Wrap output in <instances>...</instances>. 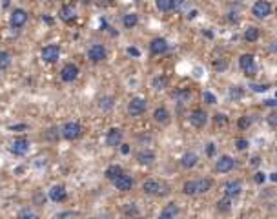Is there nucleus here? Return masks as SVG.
I'll use <instances>...</instances> for the list:
<instances>
[{
  "mask_svg": "<svg viewBox=\"0 0 277 219\" xmlns=\"http://www.w3.org/2000/svg\"><path fill=\"white\" fill-rule=\"evenodd\" d=\"M142 192H144L146 196H164L168 192V186L164 182L150 179V181H146L144 184H142Z\"/></svg>",
  "mask_w": 277,
  "mask_h": 219,
  "instance_id": "1",
  "label": "nucleus"
},
{
  "mask_svg": "<svg viewBox=\"0 0 277 219\" xmlns=\"http://www.w3.org/2000/svg\"><path fill=\"white\" fill-rule=\"evenodd\" d=\"M60 131H62V137L68 141H77L82 135V126L77 121H71V123H66Z\"/></svg>",
  "mask_w": 277,
  "mask_h": 219,
  "instance_id": "2",
  "label": "nucleus"
},
{
  "mask_svg": "<svg viewBox=\"0 0 277 219\" xmlns=\"http://www.w3.org/2000/svg\"><path fill=\"white\" fill-rule=\"evenodd\" d=\"M190 124L193 126V128H204L206 126V123H208V113L204 111V110L197 108L193 110L191 113H190Z\"/></svg>",
  "mask_w": 277,
  "mask_h": 219,
  "instance_id": "3",
  "label": "nucleus"
},
{
  "mask_svg": "<svg viewBox=\"0 0 277 219\" xmlns=\"http://www.w3.org/2000/svg\"><path fill=\"white\" fill-rule=\"evenodd\" d=\"M146 108H148V102L144 101V99H140V97H133L130 101V104H128V113L133 117H138L142 115L146 111Z\"/></svg>",
  "mask_w": 277,
  "mask_h": 219,
  "instance_id": "4",
  "label": "nucleus"
},
{
  "mask_svg": "<svg viewBox=\"0 0 277 219\" xmlns=\"http://www.w3.org/2000/svg\"><path fill=\"white\" fill-rule=\"evenodd\" d=\"M252 13L257 17V18H266L272 15V4H270L268 0H257L252 7Z\"/></svg>",
  "mask_w": 277,
  "mask_h": 219,
  "instance_id": "5",
  "label": "nucleus"
},
{
  "mask_svg": "<svg viewBox=\"0 0 277 219\" xmlns=\"http://www.w3.org/2000/svg\"><path fill=\"white\" fill-rule=\"evenodd\" d=\"M239 66H241V70L244 72L246 77L248 75H255V72H257V68H255V58H254V55H250V53L241 55Z\"/></svg>",
  "mask_w": 277,
  "mask_h": 219,
  "instance_id": "6",
  "label": "nucleus"
},
{
  "mask_svg": "<svg viewBox=\"0 0 277 219\" xmlns=\"http://www.w3.org/2000/svg\"><path fill=\"white\" fill-rule=\"evenodd\" d=\"M26 22H28V11L26 9H15L13 13H11V18H9L11 28L20 29L26 26Z\"/></svg>",
  "mask_w": 277,
  "mask_h": 219,
  "instance_id": "7",
  "label": "nucleus"
},
{
  "mask_svg": "<svg viewBox=\"0 0 277 219\" xmlns=\"http://www.w3.org/2000/svg\"><path fill=\"white\" fill-rule=\"evenodd\" d=\"M9 150L15 155H26L29 150V141L26 137H15L11 146H9Z\"/></svg>",
  "mask_w": 277,
  "mask_h": 219,
  "instance_id": "8",
  "label": "nucleus"
},
{
  "mask_svg": "<svg viewBox=\"0 0 277 219\" xmlns=\"http://www.w3.org/2000/svg\"><path fill=\"white\" fill-rule=\"evenodd\" d=\"M111 182H113V186H115L117 190H121V192H130V190L133 188V179H131V175L128 174H121Z\"/></svg>",
  "mask_w": 277,
  "mask_h": 219,
  "instance_id": "9",
  "label": "nucleus"
},
{
  "mask_svg": "<svg viewBox=\"0 0 277 219\" xmlns=\"http://www.w3.org/2000/svg\"><path fill=\"white\" fill-rule=\"evenodd\" d=\"M58 57H60V48L57 44H50L42 50V60L44 62H57Z\"/></svg>",
  "mask_w": 277,
  "mask_h": 219,
  "instance_id": "10",
  "label": "nucleus"
},
{
  "mask_svg": "<svg viewBox=\"0 0 277 219\" xmlns=\"http://www.w3.org/2000/svg\"><path fill=\"white\" fill-rule=\"evenodd\" d=\"M87 57L91 62H102L106 58V48L102 44H93L89 50H87Z\"/></svg>",
  "mask_w": 277,
  "mask_h": 219,
  "instance_id": "11",
  "label": "nucleus"
},
{
  "mask_svg": "<svg viewBox=\"0 0 277 219\" xmlns=\"http://www.w3.org/2000/svg\"><path fill=\"white\" fill-rule=\"evenodd\" d=\"M233 166H235V161L230 155H221L219 161L215 163V170L219 174H228L230 170H233Z\"/></svg>",
  "mask_w": 277,
  "mask_h": 219,
  "instance_id": "12",
  "label": "nucleus"
},
{
  "mask_svg": "<svg viewBox=\"0 0 277 219\" xmlns=\"http://www.w3.org/2000/svg\"><path fill=\"white\" fill-rule=\"evenodd\" d=\"M79 77V68L75 64H66L62 70H60V79L64 80V82H73V80Z\"/></svg>",
  "mask_w": 277,
  "mask_h": 219,
  "instance_id": "13",
  "label": "nucleus"
},
{
  "mask_svg": "<svg viewBox=\"0 0 277 219\" xmlns=\"http://www.w3.org/2000/svg\"><path fill=\"white\" fill-rule=\"evenodd\" d=\"M122 137H124L122 130H119V128H111V130L106 133V145L111 146V148H115V146H119L121 143H122Z\"/></svg>",
  "mask_w": 277,
  "mask_h": 219,
  "instance_id": "14",
  "label": "nucleus"
},
{
  "mask_svg": "<svg viewBox=\"0 0 277 219\" xmlns=\"http://www.w3.org/2000/svg\"><path fill=\"white\" fill-rule=\"evenodd\" d=\"M50 199L51 201H55V203H64L66 199H68L66 186H62V184H55V186L50 190Z\"/></svg>",
  "mask_w": 277,
  "mask_h": 219,
  "instance_id": "15",
  "label": "nucleus"
},
{
  "mask_svg": "<svg viewBox=\"0 0 277 219\" xmlns=\"http://www.w3.org/2000/svg\"><path fill=\"white\" fill-rule=\"evenodd\" d=\"M150 51H152L153 55H162V53L168 51V42L164 38L157 36V38H153L152 42H150Z\"/></svg>",
  "mask_w": 277,
  "mask_h": 219,
  "instance_id": "16",
  "label": "nucleus"
},
{
  "mask_svg": "<svg viewBox=\"0 0 277 219\" xmlns=\"http://www.w3.org/2000/svg\"><path fill=\"white\" fill-rule=\"evenodd\" d=\"M179 214V204L177 203H168L159 214V219H175Z\"/></svg>",
  "mask_w": 277,
  "mask_h": 219,
  "instance_id": "17",
  "label": "nucleus"
},
{
  "mask_svg": "<svg viewBox=\"0 0 277 219\" xmlns=\"http://www.w3.org/2000/svg\"><path fill=\"white\" fill-rule=\"evenodd\" d=\"M75 15H77V11H75V7L71 6V4H66V6L60 7V11H58V18L64 22H73L75 20Z\"/></svg>",
  "mask_w": 277,
  "mask_h": 219,
  "instance_id": "18",
  "label": "nucleus"
},
{
  "mask_svg": "<svg viewBox=\"0 0 277 219\" xmlns=\"http://www.w3.org/2000/svg\"><path fill=\"white\" fill-rule=\"evenodd\" d=\"M241 190H242V182L241 181H228L225 184V194L228 197H237L241 194Z\"/></svg>",
  "mask_w": 277,
  "mask_h": 219,
  "instance_id": "19",
  "label": "nucleus"
},
{
  "mask_svg": "<svg viewBox=\"0 0 277 219\" xmlns=\"http://www.w3.org/2000/svg\"><path fill=\"white\" fill-rule=\"evenodd\" d=\"M211 186H213V181H211V179H197V181H193L195 194H206V192L211 190Z\"/></svg>",
  "mask_w": 277,
  "mask_h": 219,
  "instance_id": "20",
  "label": "nucleus"
},
{
  "mask_svg": "<svg viewBox=\"0 0 277 219\" xmlns=\"http://www.w3.org/2000/svg\"><path fill=\"white\" fill-rule=\"evenodd\" d=\"M137 161L138 164H142V166H150V164H153V161H155V153L152 150H142V152L137 153Z\"/></svg>",
  "mask_w": 277,
  "mask_h": 219,
  "instance_id": "21",
  "label": "nucleus"
},
{
  "mask_svg": "<svg viewBox=\"0 0 277 219\" xmlns=\"http://www.w3.org/2000/svg\"><path fill=\"white\" fill-rule=\"evenodd\" d=\"M197 161H199V157H197L195 153L193 152H186L184 155L181 157V164H182V168H193L197 164Z\"/></svg>",
  "mask_w": 277,
  "mask_h": 219,
  "instance_id": "22",
  "label": "nucleus"
},
{
  "mask_svg": "<svg viewBox=\"0 0 277 219\" xmlns=\"http://www.w3.org/2000/svg\"><path fill=\"white\" fill-rule=\"evenodd\" d=\"M170 111H168L166 108H157L155 111H153V119L157 121L159 124H168L170 123Z\"/></svg>",
  "mask_w": 277,
  "mask_h": 219,
  "instance_id": "23",
  "label": "nucleus"
},
{
  "mask_svg": "<svg viewBox=\"0 0 277 219\" xmlns=\"http://www.w3.org/2000/svg\"><path fill=\"white\" fill-rule=\"evenodd\" d=\"M121 174H124V170L122 166H119V164H109V166L106 168V172H104L106 179H109V181H113V179L119 177Z\"/></svg>",
  "mask_w": 277,
  "mask_h": 219,
  "instance_id": "24",
  "label": "nucleus"
},
{
  "mask_svg": "<svg viewBox=\"0 0 277 219\" xmlns=\"http://www.w3.org/2000/svg\"><path fill=\"white\" fill-rule=\"evenodd\" d=\"M190 97H191V91H190V90H186V88H181V90H177V91L173 93V99L179 102V104H184V102H188Z\"/></svg>",
  "mask_w": 277,
  "mask_h": 219,
  "instance_id": "25",
  "label": "nucleus"
},
{
  "mask_svg": "<svg viewBox=\"0 0 277 219\" xmlns=\"http://www.w3.org/2000/svg\"><path fill=\"white\" fill-rule=\"evenodd\" d=\"M138 24V15L135 13H128V15H124V18H122V26L126 29H131V28H135Z\"/></svg>",
  "mask_w": 277,
  "mask_h": 219,
  "instance_id": "26",
  "label": "nucleus"
},
{
  "mask_svg": "<svg viewBox=\"0 0 277 219\" xmlns=\"http://www.w3.org/2000/svg\"><path fill=\"white\" fill-rule=\"evenodd\" d=\"M168 77L166 75H159V77H155V79L152 80V86L157 90V91H160V90H166L168 88Z\"/></svg>",
  "mask_w": 277,
  "mask_h": 219,
  "instance_id": "27",
  "label": "nucleus"
},
{
  "mask_svg": "<svg viewBox=\"0 0 277 219\" xmlns=\"http://www.w3.org/2000/svg\"><path fill=\"white\" fill-rule=\"evenodd\" d=\"M259 35H261L259 28H255V26H250V28L244 31V40H248V42H255V40L259 38Z\"/></svg>",
  "mask_w": 277,
  "mask_h": 219,
  "instance_id": "28",
  "label": "nucleus"
},
{
  "mask_svg": "<svg viewBox=\"0 0 277 219\" xmlns=\"http://www.w3.org/2000/svg\"><path fill=\"white\" fill-rule=\"evenodd\" d=\"M217 210L223 212V214H226V212L232 210V197H223V199H219L217 201Z\"/></svg>",
  "mask_w": 277,
  "mask_h": 219,
  "instance_id": "29",
  "label": "nucleus"
},
{
  "mask_svg": "<svg viewBox=\"0 0 277 219\" xmlns=\"http://www.w3.org/2000/svg\"><path fill=\"white\" fill-rule=\"evenodd\" d=\"M11 66V53L9 51H0V72H4Z\"/></svg>",
  "mask_w": 277,
  "mask_h": 219,
  "instance_id": "30",
  "label": "nucleus"
},
{
  "mask_svg": "<svg viewBox=\"0 0 277 219\" xmlns=\"http://www.w3.org/2000/svg\"><path fill=\"white\" fill-rule=\"evenodd\" d=\"M157 9L162 13H168L173 9V0H157Z\"/></svg>",
  "mask_w": 277,
  "mask_h": 219,
  "instance_id": "31",
  "label": "nucleus"
},
{
  "mask_svg": "<svg viewBox=\"0 0 277 219\" xmlns=\"http://www.w3.org/2000/svg\"><path fill=\"white\" fill-rule=\"evenodd\" d=\"M242 95H244V91H242V88L241 86H232L230 88V91H228V97H230L232 101H239Z\"/></svg>",
  "mask_w": 277,
  "mask_h": 219,
  "instance_id": "32",
  "label": "nucleus"
},
{
  "mask_svg": "<svg viewBox=\"0 0 277 219\" xmlns=\"http://www.w3.org/2000/svg\"><path fill=\"white\" fill-rule=\"evenodd\" d=\"M124 214H126L128 218H138V208H137V204H133V203L126 204V206H124Z\"/></svg>",
  "mask_w": 277,
  "mask_h": 219,
  "instance_id": "33",
  "label": "nucleus"
},
{
  "mask_svg": "<svg viewBox=\"0 0 277 219\" xmlns=\"http://www.w3.org/2000/svg\"><path fill=\"white\" fill-rule=\"evenodd\" d=\"M99 106L104 111H109V110L113 108V97H102L101 101H99Z\"/></svg>",
  "mask_w": 277,
  "mask_h": 219,
  "instance_id": "34",
  "label": "nucleus"
},
{
  "mask_svg": "<svg viewBox=\"0 0 277 219\" xmlns=\"http://www.w3.org/2000/svg\"><path fill=\"white\" fill-rule=\"evenodd\" d=\"M18 219H38V216L31 208H22L20 214H18Z\"/></svg>",
  "mask_w": 277,
  "mask_h": 219,
  "instance_id": "35",
  "label": "nucleus"
},
{
  "mask_svg": "<svg viewBox=\"0 0 277 219\" xmlns=\"http://www.w3.org/2000/svg\"><path fill=\"white\" fill-rule=\"evenodd\" d=\"M250 124H252V119H250V117H248V115H242V117H241V119H239V121H237V126H239L241 130H244V128H248Z\"/></svg>",
  "mask_w": 277,
  "mask_h": 219,
  "instance_id": "36",
  "label": "nucleus"
},
{
  "mask_svg": "<svg viewBox=\"0 0 277 219\" xmlns=\"http://www.w3.org/2000/svg\"><path fill=\"white\" fill-rule=\"evenodd\" d=\"M213 68H215L217 72H225L226 68H228V62H226L225 58H219V60H215V62H213Z\"/></svg>",
  "mask_w": 277,
  "mask_h": 219,
  "instance_id": "37",
  "label": "nucleus"
},
{
  "mask_svg": "<svg viewBox=\"0 0 277 219\" xmlns=\"http://www.w3.org/2000/svg\"><path fill=\"white\" fill-rule=\"evenodd\" d=\"M203 99L206 102H208V104H215V102H217V99H215V95L213 93H210V91H204L203 93Z\"/></svg>",
  "mask_w": 277,
  "mask_h": 219,
  "instance_id": "38",
  "label": "nucleus"
},
{
  "mask_svg": "<svg viewBox=\"0 0 277 219\" xmlns=\"http://www.w3.org/2000/svg\"><path fill=\"white\" fill-rule=\"evenodd\" d=\"M250 88L254 90V91H257V93H261V91H266L268 90V84H250Z\"/></svg>",
  "mask_w": 277,
  "mask_h": 219,
  "instance_id": "39",
  "label": "nucleus"
},
{
  "mask_svg": "<svg viewBox=\"0 0 277 219\" xmlns=\"http://www.w3.org/2000/svg\"><path fill=\"white\" fill-rule=\"evenodd\" d=\"M235 146H237V150L242 152V150H246L248 148V141L246 139H237V141H235Z\"/></svg>",
  "mask_w": 277,
  "mask_h": 219,
  "instance_id": "40",
  "label": "nucleus"
},
{
  "mask_svg": "<svg viewBox=\"0 0 277 219\" xmlns=\"http://www.w3.org/2000/svg\"><path fill=\"white\" fill-rule=\"evenodd\" d=\"M254 181L257 182V184H262V182L266 181V174H262V172H257L254 177Z\"/></svg>",
  "mask_w": 277,
  "mask_h": 219,
  "instance_id": "41",
  "label": "nucleus"
},
{
  "mask_svg": "<svg viewBox=\"0 0 277 219\" xmlns=\"http://www.w3.org/2000/svg\"><path fill=\"white\" fill-rule=\"evenodd\" d=\"M213 121L217 124H226L228 123V119H226V115H223V113H215V117H213Z\"/></svg>",
  "mask_w": 277,
  "mask_h": 219,
  "instance_id": "42",
  "label": "nucleus"
},
{
  "mask_svg": "<svg viewBox=\"0 0 277 219\" xmlns=\"http://www.w3.org/2000/svg\"><path fill=\"white\" fill-rule=\"evenodd\" d=\"M268 124L272 126V128H276V124H277V113L276 111H272L268 115Z\"/></svg>",
  "mask_w": 277,
  "mask_h": 219,
  "instance_id": "43",
  "label": "nucleus"
},
{
  "mask_svg": "<svg viewBox=\"0 0 277 219\" xmlns=\"http://www.w3.org/2000/svg\"><path fill=\"white\" fill-rule=\"evenodd\" d=\"M128 55H131V57H138L140 51H138L137 48H128Z\"/></svg>",
  "mask_w": 277,
  "mask_h": 219,
  "instance_id": "44",
  "label": "nucleus"
},
{
  "mask_svg": "<svg viewBox=\"0 0 277 219\" xmlns=\"http://www.w3.org/2000/svg\"><path fill=\"white\" fill-rule=\"evenodd\" d=\"M206 153H208L210 157L215 153V145H213V143H210V145H208V148H206Z\"/></svg>",
  "mask_w": 277,
  "mask_h": 219,
  "instance_id": "45",
  "label": "nucleus"
},
{
  "mask_svg": "<svg viewBox=\"0 0 277 219\" xmlns=\"http://www.w3.org/2000/svg\"><path fill=\"white\" fill-rule=\"evenodd\" d=\"M26 124H17V126H9V130H26Z\"/></svg>",
  "mask_w": 277,
  "mask_h": 219,
  "instance_id": "46",
  "label": "nucleus"
},
{
  "mask_svg": "<svg viewBox=\"0 0 277 219\" xmlns=\"http://www.w3.org/2000/svg\"><path fill=\"white\" fill-rule=\"evenodd\" d=\"M53 130H55V128H51V130L48 131V133H46V137H48V139H57V137H58V133H53Z\"/></svg>",
  "mask_w": 277,
  "mask_h": 219,
  "instance_id": "47",
  "label": "nucleus"
},
{
  "mask_svg": "<svg viewBox=\"0 0 277 219\" xmlns=\"http://www.w3.org/2000/svg\"><path fill=\"white\" fill-rule=\"evenodd\" d=\"M121 146V152L126 155V153H130V145H119Z\"/></svg>",
  "mask_w": 277,
  "mask_h": 219,
  "instance_id": "48",
  "label": "nucleus"
},
{
  "mask_svg": "<svg viewBox=\"0 0 277 219\" xmlns=\"http://www.w3.org/2000/svg\"><path fill=\"white\" fill-rule=\"evenodd\" d=\"M276 104H277V102L274 101V99H268V101H266V106H272V108H274Z\"/></svg>",
  "mask_w": 277,
  "mask_h": 219,
  "instance_id": "49",
  "label": "nucleus"
},
{
  "mask_svg": "<svg viewBox=\"0 0 277 219\" xmlns=\"http://www.w3.org/2000/svg\"><path fill=\"white\" fill-rule=\"evenodd\" d=\"M252 164L257 166V164H259V157H254V159H252Z\"/></svg>",
  "mask_w": 277,
  "mask_h": 219,
  "instance_id": "50",
  "label": "nucleus"
},
{
  "mask_svg": "<svg viewBox=\"0 0 277 219\" xmlns=\"http://www.w3.org/2000/svg\"><path fill=\"white\" fill-rule=\"evenodd\" d=\"M197 17V11H191V13H188V18H195Z\"/></svg>",
  "mask_w": 277,
  "mask_h": 219,
  "instance_id": "51",
  "label": "nucleus"
},
{
  "mask_svg": "<svg viewBox=\"0 0 277 219\" xmlns=\"http://www.w3.org/2000/svg\"><path fill=\"white\" fill-rule=\"evenodd\" d=\"M270 179H272V181H277V174H270Z\"/></svg>",
  "mask_w": 277,
  "mask_h": 219,
  "instance_id": "52",
  "label": "nucleus"
},
{
  "mask_svg": "<svg viewBox=\"0 0 277 219\" xmlns=\"http://www.w3.org/2000/svg\"><path fill=\"white\" fill-rule=\"evenodd\" d=\"M2 6H4V7L9 6V0H2Z\"/></svg>",
  "mask_w": 277,
  "mask_h": 219,
  "instance_id": "53",
  "label": "nucleus"
},
{
  "mask_svg": "<svg viewBox=\"0 0 277 219\" xmlns=\"http://www.w3.org/2000/svg\"><path fill=\"white\" fill-rule=\"evenodd\" d=\"M82 2H84V4H89V2H91V0H82Z\"/></svg>",
  "mask_w": 277,
  "mask_h": 219,
  "instance_id": "54",
  "label": "nucleus"
}]
</instances>
